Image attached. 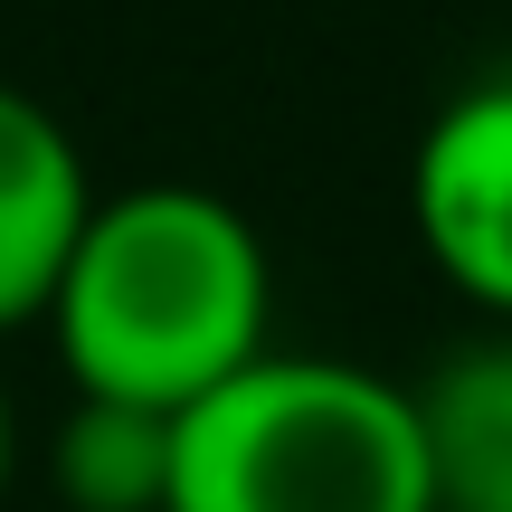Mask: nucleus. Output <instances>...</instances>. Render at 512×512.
Returning <instances> with one entry per match:
<instances>
[{"instance_id":"f257e3e1","label":"nucleus","mask_w":512,"mask_h":512,"mask_svg":"<svg viewBox=\"0 0 512 512\" xmlns=\"http://www.w3.org/2000/svg\"><path fill=\"white\" fill-rule=\"evenodd\" d=\"M275 266L266 238L190 181H143L124 200H95L48 294L57 361L76 399L181 418L219 380H238L266 342Z\"/></svg>"},{"instance_id":"f03ea898","label":"nucleus","mask_w":512,"mask_h":512,"mask_svg":"<svg viewBox=\"0 0 512 512\" xmlns=\"http://www.w3.org/2000/svg\"><path fill=\"white\" fill-rule=\"evenodd\" d=\"M162 512H437L418 389L323 351H256L171 418Z\"/></svg>"},{"instance_id":"7ed1b4c3","label":"nucleus","mask_w":512,"mask_h":512,"mask_svg":"<svg viewBox=\"0 0 512 512\" xmlns=\"http://www.w3.org/2000/svg\"><path fill=\"white\" fill-rule=\"evenodd\" d=\"M408 219L427 266L465 304L512 323V76H475L427 114L408 162Z\"/></svg>"},{"instance_id":"20e7f679","label":"nucleus","mask_w":512,"mask_h":512,"mask_svg":"<svg viewBox=\"0 0 512 512\" xmlns=\"http://www.w3.org/2000/svg\"><path fill=\"white\" fill-rule=\"evenodd\" d=\"M86 209H95V190H86V162H76L67 124L29 86L0 76V332L48 313Z\"/></svg>"},{"instance_id":"39448f33","label":"nucleus","mask_w":512,"mask_h":512,"mask_svg":"<svg viewBox=\"0 0 512 512\" xmlns=\"http://www.w3.org/2000/svg\"><path fill=\"white\" fill-rule=\"evenodd\" d=\"M437 512H512V332L465 342L418 389Z\"/></svg>"},{"instance_id":"423d86ee","label":"nucleus","mask_w":512,"mask_h":512,"mask_svg":"<svg viewBox=\"0 0 512 512\" xmlns=\"http://www.w3.org/2000/svg\"><path fill=\"white\" fill-rule=\"evenodd\" d=\"M57 494L76 512H162L171 494V418L114 399H76L57 427Z\"/></svg>"},{"instance_id":"0eeeda50","label":"nucleus","mask_w":512,"mask_h":512,"mask_svg":"<svg viewBox=\"0 0 512 512\" xmlns=\"http://www.w3.org/2000/svg\"><path fill=\"white\" fill-rule=\"evenodd\" d=\"M10 475H19V418H10V389H0V503H10Z\"/></svg>"}]
</instances>
